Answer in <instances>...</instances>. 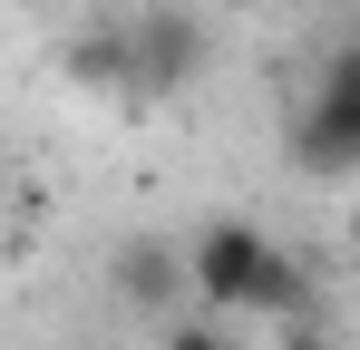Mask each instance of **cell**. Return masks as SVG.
I'll return each mask as SVG.
<instances>
[{
    "label": "cell",
    "mask_w": 360,
    "mask_h": 350,
    "mask_svg": "<svg viewBox=\"0 0 360 350\" xmlns=\"http://www.w3.org/2000/svg\"><path fill=\"white\" fill-rule=\"evenodd\" d=\"M273 233L243 224V214H224V224H205L195 243H185V292L205 302V321H234V311H253V292H263V273H273Z\"/></svg>",
    "instance_id": "1"
},
{
    "label": "cell",
    "mask_w": 360,
    "mask_h": 350,
    "mask_svg": "<svg viewBox=\"0 0 360 350\" xmlns=\"http://www.w3.org/2000/svg\"><path fill=\"white\" fill-rule=\"evenodd\" d=\"M127 30V108H156V98H176V88H195L205 78V20L195 10H136V20H117Z\"/></svg>",
    "instance_id": "2"
},
{
    "label": "cell",
    "mask_w": 360,
    "mask_h": 350,
    "mask_svg": "<svg viewBox=\"0 0 360 350\" xmlns=\"http://www.w3.org/2000/svg\"><path fill=\"white\" fill-rule=\"evenodd\" d=\"M283 156H292L302 175H321V185L360 175V88L351 78H311V98H302L292 127H283Z\"/></svg>",
    "instance_id": "3"
},
{
    "label": "cell",
    "mask_w": 360,
    "mask_h": 350,
    "mask_svg": "<svg viewBox=\"0 0 360 350\" xmlns=\"http://www.w3.org/2000/svg\"><path fill=\"white\" fill-rule=\"evenodd\" d=\"M176 292H185V253H176V243H156V233L117 243V302H136V311H166Z\"/></svg>",
    "instance_id": "4"
},
{
    "label": "cell",
    "mask_w": 360,
    "mask_h": 350,
    "mask_svg": "<svg viewBox=\"0 0 360 350\" xmlns=\"http://www.w3.org/2000/svg\"><path fill=\"white\" fill-rule=\"evenodd\" d=\"M68 78H78V88H108V98L127 88V30H117V20H108V30H88V39L68 49Z\"/></svg>",
    "instance_id": "5"
},
{
    "label": "cell",
    "mask_w": 360,
    "mask_h": 350,
    "mask_svg": "<svg viewBox=\"0 0 360 350\" xmlns=\"http://www.w3.org/2000/svg\"><path fill=\"white\" fill-rule=\"evenodd\" d=\"M156 350H234V331L195 311V321H166V341H156Z\"/></svg>",
    "instance_id": "6"
},
{
    "label": "cell",
    "mask_w": 360,
    "mask_h": 350,
    "mask_svg": "<svg viewBox=\"0 0 360 350\" xmlns=\"http://www.w3.org/2000/svg\"><path fill=\"white\" fill-rule=\"evenodd\" d=\"M321 341H331L321 321H283V341H273V350H321Z\"/></svg>",
    "instance_id": "7"
},
{
    "label": "cell",
    "mask_w": 360,
    "mask_h": 350,
    "mask_svg": "<svg viewBox=\"0 0 360 350\" xmlns=\"http://www.w3.org/2000/svg\"><path fill=\"white\" fill-rule=\"evenodd\" d=\"M351 10H360V0H351Z\"/></svg>",
    "instance_id": "8"
}]
</instances>
